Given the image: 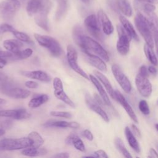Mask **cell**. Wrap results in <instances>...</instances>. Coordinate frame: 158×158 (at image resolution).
I'll use <instances>...</instances> for the list:
<instances>
[{
    "instance_id": "1",
    "label": "cell",
    "mask_w": 158,
    "mask_h": 158,
    "mask_svg": "<svg viewBox=\"0 0 158 158\" xmlns=\"http://www.w3.org/2000/svg\"><path fill=\"white\" fill-rule=\"evenodd\" d=\"M79 47L85 54H95L106 62L109 60V54L104 48L98 41L88 36L84 35L83 36Z\"/></svg>"
},
{
    "instance_id": "2",
    "label": "cell",
    "mask_w": 158,
    "mask_h": 158,
    "mask_svg": "<svg viewBox=\"0 0 158 158\" xmlns=\"http://www.w3.org/2000/svg\"><path fill=\"white\" fill-rule=\"evenodd\" d=\"M135 23L137 30L144 38L146 44L153 48V31L146 16L139 11L135 18Z\"/></svg>"
},
{
    "instance_id": "3",
    "label": "cell",
    "mask_w": 158,
    "mask_h": 158,
    "mask_svg": "<svg viewBox=\"0 0 158 158\" xmlns=\"http://www.w3.org/2000/svg\"><path fill=\"white\" fill-rule=\"evenodd\" d=\"M31 141L28 137L4 138L0 140V151H14L30 147Z\"/></svg>"
},
{
    "instance_id": "4",
    "label": "cell",
    "mask_w": 158,
    "mask_h": 158,
    "mask_svg": "<svg viewBox=\"0 0 158 158\" xmlns=\"http://www.w3.org/2000/svg\"><path fill=\"white\" fill-rule=\"evenodd\" d=\"M34 37L39 44L46 48L52 56L58 57L61 54L62 48L60 45L54 38L47 35H41L38 33H35Z\"/></svg>"
},
{
    "instance_id": "5",
    "label": "cell",
    "mask_w": 158,
    "mask_h": 158,
    "mask_svg": "<svg viewBox=\"0 0 158 158\" xmlns=\"http://www.w3.org/2000/svg\"><path fill=\"white\" fill-rule=\"evenodd\" d=\"M20 2L17 0H4L0 3V15L7 20H11L20 7Z\"/></svg>"
},
{
    "instance_id": "6",
    "label": "cell",
    "mask_w": 158,
    "mask_h": 158,
    "mask_svg": "<svg viewBox=\"0 0 158 158\" xmlns=\"http://www.w3.org/2000/svg\"><path fill=\"white\" fill-rule=\"evenodd\" d=\"M117 30L118 36L116 45L117 50L118 52L121 55H127L129 52L130 43L132 38L127 32V31L125 30L122 25H117Z\"/></svg>"
},
{
    "instance_id": "7",
    "label": "cell",
    "mask_w": 158,
    "mask_h": 158,
    "mask_svg": "<svg viewBox=\"0 0 158 158\" xmlns=\"http://www.w3.org/2000/svg\"><path fill=\"white\" fill-rule=\"evenodd\" d=\"M51 7V3L49 0H43L42 5L39 10L35 14L36 23L46 31L49 30L48 14Z\"/></svg>"
},
{
    "instance_id": "8",
    "label": "cell",
    "mask_w": 158,
    "mask_h": 158,
    "mask_svg": "<svg viewBox=\"0 0 158 158\" xmlns=\"http://www.w3.org/2000/svg\"><path fill=\"white\" fill-rule=\"evenodd\" d=\"M67 59L70 67L73 70L78 73L85 79L89 80V77L85 72L80 67L78 64V54L75 48L71 44H69L67 47Z\"/></svg>"
},
{
    "instance_id": "9",
    "label": "cell",
    "mask_w": 158,
    "mask_h": 158,
    "mask_svg": "<svg viewBox=\"0 0 158 158\" xmlns=\"http://www.w3.org/2000/svg\"><path fill=\"white\" fill-rule=\"evenodd\" d=\"M112 72L115 80L120 85V87L126 93H129L131 90V84L128 78L123 72L120 67L117 64L112 65Z\"/></svg>"
},
{
    "instance_id": "10",
    "label": "cell",
    "mask_w": 158,
    "mask_h": 158,
    "mask_svg": "<svg viewBox=\"0 0 158 158\" xmlns=\"http://www.w3.org/2000/svg\"><path fill=\"white\" fill-rule=\"evenodd\" d=\"M85 25L89 33L95 38L102 41L103 36L101 32L99 21L94 14L88 15L84 21Z\"/></svg>"
},
{
    "instance_id": "11",
    "label": "cell",
    "mask_w": 158,
    "mask_h": 158,
    "mask_svg": "<svg viewBox=\"0 0 158 158\" xmlns=\"http://www.w3.org/2000/svg\"><path fill=\"white\" fill-rule=\"evenodd\" d=\"M52 83L54 88V94L55 97L70 107L75 108V106L74 102L70 99V98L67 95L64 90L63 84L61 80L59 77H56L53 79Z\"/></svg>"
},
{
    "instance_id": "12",
    "label": "cell",
    "mask_w": 158,
    "mask_h": 158,
    "mask_svg": "<svg viewBox=\"0 0 158 158\" xmlns=\"http://www.w3.org/2000/svg\"><path fill=\"white\" fill-rule=\"evenodd\" d=\"M135 85L139 94L144 97L148 98L152 93V85L148 77L138 73L135 77Z\"/></svg>"
},
{
    "instance_id": "13",
    "label": "cell",
    "mask_w": 158,
    "mask_h": 158,
    "mask_svg": "<svg viewBox=\"0 0 158 158\" xmlns=\"http://www.w3.org/2000/svg\"><path fill=\"white\" fill-rule=\"evenodd\" d=\"M30 115V114L25 109L0 110V117H9L16 120H22L28 118Z\"/></svg>"
},
{
    "instance_id": "14",
    "label": "cell",
    "mask_w": 158,
    "mask_h": 158,
    "mask_svg": "<svg viewBox=\"0 0 158 158\" xmlns=\"http://www.w3.org/2000/svg\"><path fill=\"white\" fill-rule=\"evenodd\" d=\"M85 102L88 107L93 111L98 114L106 122H109V118L106 112L102 109L101 105L99 104L88 94H85Z\"/></svg>"
},
{
    "instance_id": "15",
    "label": "cell",
    "mask_w": 158,
    "mask_h": 158,
    "mask_svg": "<svg viewBox=\"0 0 158 158\" xmlns=\"http://www.w3.org/2000/svg\"><path fill=\"white\" fill-rule=\"evenodd\" d=\"M115 101H118L120 105L124 108L125 111L127 112L128 116L130 117V118L135 122L138 123V118L132 109L131 106L130 105V104L128 102L125 98L123 96V94L118 90H115Z\"/></svg>"
},
{
    "instance_id": "16",
    "label": "cell",
    "mask_w": 158,
    "mask_h": 158,
    "mask_svg": "<svg viewBox=\"0 0 158 158\" xmlns=\"http://www.w3.org/2000/svg\"><path fill=\"white\" fill-rule=\"evenodd\" d=\"M98 16L99 22L102 26L103 32L107 35H111L114 31V27L109 17L101 9L98 11Z\"/></svg>"
},
{
    "instance_id": "17",
    "label": "cell",
    "mask_w": 158,
    "mask_h": 158,
    "mask_svg": "<svg viewBox=\"0 0 158 158\" xmlns=\"http://www.w3.org/2000/svg\"><path fill=\"white\" fill-rule=\"evenodd\" d=\"M22 75L31 79L40 80L44 82H49L51 80V77L46 72L42 70L35 71H22L21 72Z\"/></svg>"
},
{
    "instance_id": "18",
    "label": "cell",
    "mask_w": 158,
    "mask_h": 158,
    "mask_svg": "<svg viewBox=\"0 0 158 158\" xmlns=\"http://www.w3.org/2000/svg\"><path fill=\"white\" fill-rule=\"evenodd\" d=\"M4 93L12 98L15 99H25L28 98L31 92L28 89L21 88L19 87H11L6 90Z\"/></svg>"
},
{
    "instance_id": "19",
    "label": "cell",
    "mask_w": 158,
    "mask_h": 158,
    "mask_svg": "<svg viewBox=\"0 0 158 158\" xmlns=\"http://www.w3.org/2000/svg\"><path fill=\"white\" fill-rule=\"evenodd\" d=\"M86 60L90 65L101 72H105L107 71L106 64H105L104 60L100 57L93 54H86Z\"/></svg>"
},
{
    "instance_id": "20",
    "label": "cell",
    "mask_w": 158,
    "mask_h": 158,
    "mask_svg": "<svg viewBox=\"0 0 158 158\" xmlns=\"http://www.w3.org/2000/svg\"><path fill=\"white\" fill-rule=\"evenodd\" d=\"M89 80L93 83V84L96 87V88L97 89L98 91L99 92V95H100L101 98H102V99L103 100L104 104L108 106H112V103L109 98V96H108L106 91L104 89L103 86H102V85L98 80V79H97L95 77H94L92 75H89Z\"/></svg>"
},
{
    "instance_id": "21",
    "label": "cell",
    "mask_w": 158,
    "mask_h": 158,
    "mask_svg": "<svg viewBox=\"0 0 158 158\" xmlns=\"http://www.w3.org/2000/svg\"><path fill=\"white\" fill-rule=\"evenodd\" d=\"M3 46L7 51L12 52L13 54H17L23 46L22 41L19 40L10 39L6 40L3 42Z\"/></svg>"
},
{
    "instance_id": "22",
    "label": "cell",
    "mask_w": 158,
    "mask_h": 158,
    "mask_svg": "<svg viewBox=\"0 0 158 158\" xmlns=\"http://www.w3.org/2000/svg\"><path fill=\"white\" fill-rule=\"evenodd\" d=\"M94 73L96 78L99 79V80L102 83L104 86L105 87L106 89L107 90V92L109 93V94L110 96V97L115 100V90L114 89L112 85L110 84L109 80L108 78L101 72L98 71V70H94Z\"/></svg>"
},
{
    "instance_id": "23",
    "label": "cell",
    "mask_w": 158,
    "mask_h": 158,
    "mask_svg": "<svg viewBox=\"0 0 158 158\" xmlns=\"http://www.w3.org/2000/svg\"><path fill=\"white\" fill-rule=\"evenodd\" d=\"M45 127H53L57 128H78L80 124L77 122H67V121H49L44 125Z\"/></svg>"
},
{
    "instance_id": "24",
    "label": "cell",
    "mask_w": 158,
    "mask_h": 158,
    "mask_svg": "<svg viewBox=\"0 0 158 158\" xmlns=\"http://www.w3.org/2000/svg\"><path fill=\"white\" fill-rule=\"evenodd\" d=\"M125 135L127 138V140L130 145V146L136 152L139 153L140 152V146L137 141L135 138V135L131 131L128 127H126L125 128Z\"/></svg>"
},
{
    "instance_id": "25",
    "label": "cell",
    "mask_w": 158,
    "mask_h": 158,
    "mask_svg": "<svg viewBox=\"0 0 158 158\" xmlns=\"http://www.w3.org/2000/svg\"><path fill=\"white\" fill-rule=\"evenodd\" d=\"M120 22L123 26V27L125 28V30L127 31V32L129 34V35L131 36L132 39H133L135 41H138L139 38L132 24L128 21L126 17H125L123 15H120L119 17Z\"/></svg>"
},
{
    "instance_id": "26",
    "label": "cell",
    "mask_w": 158,
    "mask_h": 158,
    "mask_svg": "<svg viewBox=\"0 0 158 158\" xmlns=\"http://www.w3.org/2000/svg\"><path fill=\"white\" fill-rule=\"evenodd\" d=\"M22 154L28 157H36L45 155L47 153V150L44 148H33L28 147L23 149L22 152Z\"/></svg>"
},
{
    "instance_id": "27",
    "label": "cell",
    "mask_w": 158,
    "mask_h": 158,
    "mask_svg": "<svg viewBox=\"0 0 158 158\" xmlns=\"http://www.w3.org/2000/svg\"><path fill=\"white\" fill-rule=\"evenodd\" d=\"M49 99V96L46 94H38L30 99L28 102V107L32 109L38 107L45 102H48Z\"/></svg>"
},
{
    "instance_id": "28",
    "label": "cell",
    "mask_w": 158,
    "mask_h": 158,
    "mask_svg": "<svg viewBox=\"0 0 158 158\" xmlns=\"http://www.w3.org/2000/svg\"><path fill=\"white\" fill-rule=\"evenodd\" d=\"M43 0H28L27 12L29 16L34 15L41 7Z\"/></svg>"
},
{
    "instance_id": "29",
    "label": "cell",
    "mask_w": 158,
    "mask_h": 158,
    "mask_svg": "<svg viewBox=\"0 0 158 158\" xmlns=\"http://www.w3.org/2000/svg\"><path fill=\"white\" fill-rule=\"evenodd\" d=\"M58 4L56 12V19L60 20L66 14L68 8V0H56Z\"/></svg>"
},
{
    "instance_id": "30",
    "label": "cell",
    "mask_w": 158,
    "mask_h": 158,
    "mask_svg": "<svg viewBox=\"0 0 158 158\" xmlns=\"http://www.w3.org/2000/svg\"><path fill=\"white\" fill-rule=\"evenodd\" d=\"M118 9L126 16L130 17L132 14V9L128 0H117Z\"/></svg>"
},
{
    "instance_id": "31",
    "label": "cell",
    "mask_w": 158,
    "mask_h": 158,
    "mask_svg": "<svg viewBox=\"0 0 158 158\" xmlns=\"http://www.w3.org/2000/svg\"><path fill=\"white\" fill-rule=\"evenodd\" d=\"M28 137L31 141V145L30 147L33 148H40L44 143V139L42 136L36 131H31L30 132Z\"/></svg>"
},
{
    "instance_id": "32",
    "label": "cell",
    "mask_w": 158,
    "mask_h": 158,
    "mask_svg": "<svg viewBox=\"0 0 158 158\" xmlns=\"http://www.w3.org/2000/svg\"><path fill=\"white\" fill-rule=\"evenodd\" d=\"M114 144L117 149V150L125 157L127 158H131L132 156L130 154L129 151L126 148L125 144H123V141L118 137H117L114 139Z\"/></svg>"
},
{
    "instance_id": "33",
    "label": "cell",
    "mask_w": 158,
    "mask_h": 158,
    "mask_svg": "<svg viewBox=\"0 0 158 158\" xmlns=\"http://www.w3.org/2000/svg\"><path fill=\"white\" fill-rule=\"evenodd\" d=\"M152 49L147 44L144 46V52L147 59L152 65L157 66L158 65V60Z\"/></svg>"
},
{
    "instance_id": "34",
    "label": "cell",
    "mask_w": 158,
    "mask_h": 158,
    "mask_svg": "<svg viewBox=\"0 0 158 158\" xmlns=\"http://www.w3.org/2000/svg\"><path fill=\"white\" fill-rule=\"evenodd\" d=\"M84 35H85V34H84L83 30L81 28V27H80L78 25H75L73 29L72 36H73L74 41L75 42L76 44H78V46L80 44L81 39Z\"/></svg>"
},
{
    "instance_id": "35",
    "label": "cell",
    "mask_w": 158,
    "mask_h": 158,
    "mask_svg": "<svg viewBox=\"0 0 158 158\" xmlns=\"http://www.w3.org/2000/svg\"><path fill=\"white\" fill-rule=\"evenodd\" d=\"M72 145L74 148L81 152L85 151V146L81 138L75 133H72Z\"/></svg>"
},
{
    "instance_id": "36",
    "label": "cell",
    "mask_w": 158,
    "mask_h": 158,
    "mask_svg": "<svg viewBox=\"0 0 158 158\" xmlns=\"http://www.w3.org/2000/svg\"><path fill=\"white\" fill-rule=\"evenodd\" d=\"M32 54H33V50L30 48H27L23 51H20L16 54H13V56L15 57V59H25L30 57L32 55Z\"/></svg>"
},
{
    "instance_id": "37",
    "label": "cell",
    "mask_w": 158,
    "mask_h": 158,
    "mask_svg": "<svg viewBox=\"0 0 158 158\" xmlns=\"http://www.w3.org/2000/svg\"><path fill=\"white\" fill-rule=\"evenodd\" d=\"M12 33L17 40H19L22 42H25V43H27L31 42V39L29 37V36L23 32L19 31H17L16 30H15L12 32Z\"/></svg>"
},
{
    "instance_id": "38",
    "label": "cell",
    "mask_w": 158,
    "mask_h": 158,
    "mask_svg": "<svg viewBox=\"0 0 158 158\" xmlns=\"http://www.w3.org/2000/svg\"><path fill=\"white\" fill-rule=\"evenodd\" d=\"M138 7H139V9H141L142 10L141 12H154L156 9V7L153 4L147 2L141 4L138 3Z\"/></svg>"
},
{
    "instance_id": "39",
    "label": "cell",
    "mask_w": 158,
    "mask_h": 158,
    "mask_svg": "<svg viewBox=\"0 0 158 158\" xmlns=\"http://www.w3.org/2000/svg\"><path fill=\"white\" fill-rule=\"evenodd\" d=\"M138 107L139 110L144 115H147L150 114V109L148 104L146 100H141L138 104Z\"/></svg>"
},
{
    "instance_id": "40",
    "label": "cell",
    "mask_w": 158,
    "mask_h": 158,
    "mask_svg": "<svg viewBox=\"0 0 158 158\" xmlns=\"http://www.w3.org/2000/svg\"><path fill=\"white\" fill-rule=\"evenodd\" d=\"M50 115L54 117H63L65 118H71L72 117V115L70 112L64 111H51Z\"/></svg>"
},
{
    "instance_id": "41",
    "label": "cell",
    "mask_w": 158,
    "mask_h": 158,
    "mask_svg": "<svg viewBox=\"0 0 158 158\" xmlns=\"http://www.w3.org/2000/svg\"><path fill=\"white\" fill-rule=\"evenodd\" d=\"M83 157H104V158H107L109 156H107V153L102 149H99L98 151H94L92 155L89 156H83Z\"/></svg>"
},
{
    "instance_id": "42",
    "label": "cell",
    "mask_w": 158,
    "mask_h": 158,
    "mask_svg": "<svg viewBox=\"0 0 158 158\" xmlns=\"http://www.w3.org/2000/svg\"><path fill=\"white\" fill-rule=\"evenodd\" d=\"M15 29L9 24L2 23L0 25V34H3L6 32L12 33Z\"/></svg>"
},
{
    "instance_id": "43",
    "label": "cell",
    "mask_w": 158,
    "mask_h": 158,
    "mask_svg": "<svg viewBox=\"0 0 158 158\" xmlns=\"http://www.w3.org/2000/svg\"><path fill=\"white\" fill-rule=\"evenodd\" d=\"M107 1L110 8L113 9L114 11L117 12L118 10H119L117 6V0H107Z\"/></svg>"
},
{
    "instance_id": "44",
    "label": "cell",
    "mask_w": 158,
    "mask_h": 158,
    "mask_svg": "<svg viewBox=\"0 0 158 158\" xmlns=\"http://www.w3.org/2000/svg\"><path fill=\"white\" fill-rule=\"evenodd\" d=\"M13 56V54L8 51H3L0 48V57L3 58H8Z\"/></svg>"
},
{
    "instance_id": "45",
    "label": "cell",
    "mask_w": 158,
    "mask_h": 158,
    "mask_svg": "<svg viewBox=\"0 0 158 158\" xmlns=\"http://www.w3.org/2000/svg\"><path fill=\"white\" fill-rule=\"evenodd\" d=\"M83 135L84 137H85L89 141H92L94 138L92 133L89 130H87V129L83 131Z\"/></svg>"
},
{
    "instance_id": "46",
    "label": "cell",
    "mask_w": 158,
    "mask_h": 158,
    "mask_svg": "<svg viewBox=\"0 0 158 158\" xmlns=\"http://www.w3.org/2000/svg\"><path fill=\"white\" fill-rule=\"evenodd\" d=\"M131 128L133 130V133L135 135V136L138 137L139 138H141V131L139 130V128L134 124L131 125Z\"/></svg>"
},
{
    "instance_id": "47",
    "label": "cell",
    "mask_w": 158,
    "mask_h": 158,
    "mask_svg": "<svg viewBox=\"0 0 158 158\" xmlns=\"http://www.w3.org/2000/svg\"><path fill=\"white\" fill-rule=\"evenodd\" d=\"M25 85L28 88H36L38 87V84L34 81H27L25 83Z\"/></svg>"
},
{
    "instance_id": "48",
    "label": "cell",
    "mask_w": 158,
    "mask_h": 158,
    "mask_svg": "<svg viewBox=\"0 0 158 158\" xmlns=\"http://www.w3.org/2000/svg\"><path fill=\"white\" fill-rule=\"evenodd\" d=\"M139 73L144 76L146 77H148V70L147 69V67L144 65H141L139 69Z\"/></svg>"
},
{
    "instance_id": "49",
    "label": "cell",
    "mask_w": 158,
    "mask_h": 158,
    "mask_svg": "<svg viewBox=\"0 0 158 158\" xmlns=\"http://www.w3.org/2000/svg\"><path fill=\"white\" fill-rule=\"evenodd\" d=\"M11 125H12V122L10 120H6L1 123V128H2V129L9 128L11 127Z\"/></svg>"
},
{
    "instance_id": "50",
    "label": "cell",
    "mask_w": 158,
    "mask_h": 158,
    "mask_svg": "<svg viewBox=\"0 0 158 158\" xmlns=\"http://www.w3.org/2000/svg\"><path fill=\"white\" fill-rule=\"evenodd\" d=\"M52 157L55 158H69L70 155L67 152H60L53 156Z\"/></svg>"
},
{
    "instance_id": "51",
    "label": "cell",
    "mask_w": 158,
    "mask_h": 158,
    "mask_svg": "<svg viewBox=\"0 0 158 158\" xmlns=\"http://www.w3.org/2000/svg\"><path fill=\"white\" fill-rule=\"evenodd\" d=\"M149 154H150V156H148V157L158 158V152H157L154 149L150 148L149 149Z\"/></svg>"
},
{
    "instance_id": "52",
    "label": "cell",
    "mask_w": 158,
    "mask_h": 158,
    "mask_svg": "<svg viewBox=\"0 0 158 158\" xmlns=\"http://www.w3.org/2000/svg\"><path fill=\"white\" fill-rule=\"evenodd\" d=\"M154 41H155L156 52L158 55V30L154 33Z\"/></svg>"
},
{
    "instance_id": "53",
    "label": "cell",
    "mask_w": 158,
    "mask_h": 158,
    "mask_svg": "<svg viewBox=\"0 0 158 158\" xmlns=\"http://www.w3.org/2000/svg\"><path fill=\"white\" fill-rule=\"evenodd\" d=\"M148 72L152 75H156L157 72L156 68L155 67V65H149L148 68Z\"/></svg>"
},
{
    "instance_id": "54",
    "label": "cell",
    "mask_w": 158,
    "mask_h": 158,
    "mask_svg": "<svg viewBox=\"0 0 158 158\" xmlns=\"http://www.w3.org/2000/svg\"><path fill=\"white\" fill-rule=\"evenodd\" d=\"M7 75L5 73L0 71V81H6L7 80Z\"/></svg>"
},
{
    "instance_id": "55",
    "label": "cell",
    "mask_w": 158,
    "mask_h": 158,
    "mask_svg": "<svg viewBox=\"0 0 158 158\" xmlns=\"http://www.w3.org/2000/svg\"><path fill=\"white\" fill-rule=\"evenodd\" d=\"M7 64V60L4 58L0 57V69L4 68Z\"/></svg>"
},
{
    "instance_id": "56",
    "label": "cell",
    "mask_w": 158,
    "mask_h": 158,
    "mask_svg": "<svg viewBox=\"0 0 158 158\" xmlns=\"http://www.w3.org/2000/svg\"><path fill=\"white\" fill-rule=\"evenodd\" d=\"M4 133H5V130L2 128H0V137L3 135H4Z\"/></svg>"
},
{
    "instance_id": "57",
    "label": "cell",
    "mask_w": 158,
    "mask_h": 158,
    "mask_svg": "<svg viewBox=\"0 0 158 158\" xmlns=\"http://www.w3.org/2000/svg\"><path fill=\"white\" fill-rule=\"evenodd\" d=\"M6 102V100H4V99L0 98V104H5Z\"/></svg>"
},
{
    "instance_id": "58",
    "label": "cell",
    "mask_w": 158,
    "mask_h": 158,
    "mask_svg": "<svg viewBox=\"0 0 158 158\" xmlns=\"http://www.w3.org/2000/svg\"><path fill=\"white\" fill-rule=\"evenodd\" d=\"M83 2L85 3V4H88L89 2V0H81Z\"/></svg>"
},
{
    "instance_id": "59",
    "label": "cell",
    "mask_w": 158,
    "mask_h": 158,
    "mask_svg": "<svg viewBox=\"0 0 158 158\" xmlns=\"http://www.w3.org/2000/svg\"><path fill=\"white\" fill-rule=\"evenodd\" d=\"M155 128H156V130L158 131V123H156V124L155 125Z\"/></svg>"
},
{
    "instance_id": "60",
    "label": "cell",
    "mask_w": 158,
    "mask_h": 158,
    "mask_svg": "<svg viewBox=\"0 0 158 158\" xmlns=\"http://www.w3.org/2000/svg\"><path fill=\"white\" fill-rule=\"evenodd\" d=\"M17 1H20V2H24L25 0H17Z\"/></svg>"
},
{
    "instance_id": "61",
    "label": "cell",
    "mask_w": 158,
    "mask_h": 158,
    "mask_svg": "<svg viewBox=\"0 0 158 158\" xmlns=\"http://www.w3.org/2000/svg\"><path fill=\"white\" fill-rule=\"evenodd\" d=\"M156 148H157V152H158V143L156 144Z\"/></svg>"
}]
</instances>
